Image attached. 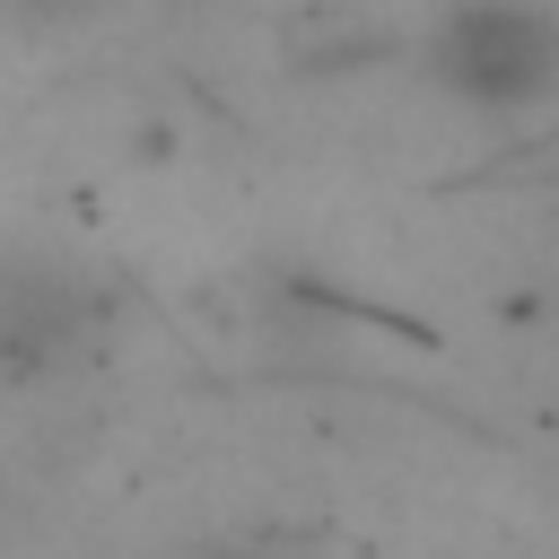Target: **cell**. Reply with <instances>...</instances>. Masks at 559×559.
<instances>
[{"mask_svg":"<svg viewBox=\"0 0 559 559\" xmlns=\"http://www.w3.org/2000/svg\"><path fill=\"white\" fill-rule=\"evenodd\" d=\"M428 70L472 105H533L559 87V26L515 0H472L437 26Z\"/></svg>","mask_w":559,"mask_h":559,"instance_id":"obj_1","label":"cell"},{"mask_svg":"<svg viewBox=\"0 0 559 559\" xmlns=\"http://www.w3.org/2000/svg\"><path fill=\"white\" fill-rule=\"evenodd\" d=\"M35 9H52V17L70 9V17H79V9H105V0H35Z\"/></svg>","mask_w":559,"mask_h":559,"instance_id":"obj_2","label":"cell"}]
</instances>
